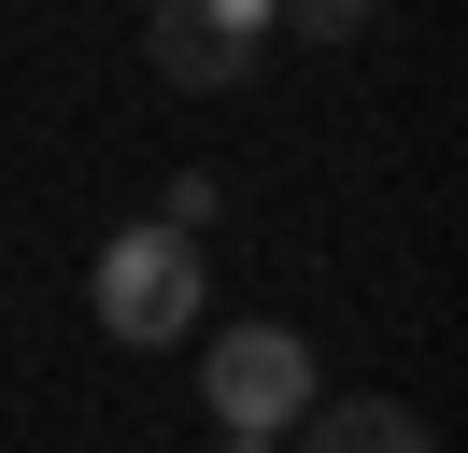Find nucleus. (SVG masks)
<instances>
[{"label":"nucleus","instance_id":"f03ea898","mask_svg":"<svg viewBox=\"0 0 468 453\" xmlns=\"http://www.w3.org/2000/svg\"><path fill=\"white\" fill-rule=\"evenodd\" d=\"M199 396H213L228 439H298V411L326 396V368H313L298 326H228V340L199 354Z\"/></svg>","mask_w":468,"mask_h":453},{"label":"nucleus","instance_id":"39448f33","mask_svg":"<svg viewBox=\"0 0 468 453\" xmlns=\"http://www.w3.org/2000/svg\"><path fill=\"white\" fill-rule=\"evenodd\" d=\"M270 15H284L298 43H355V28H369V0H270Z\"/></svg>","mask_w":468,"mask_h":453},{"label":"nucleus","instance_id":"20e7f679","mask_svg":"<svg viewBox=\"0 0 468 453\" xmlns=\"http://www.w3.org/2000/svg\"><path fill=\"white\" fill-rule=\"evenodd\" d=\"M298 439L313 453H426V411H398V396H313Z\"/></svg>","mask_w":468,"mask_h":453},{"label":"nucleus","instance_id":"f257e3e1","mask_svg":"<svg viewBox=\"0 0 468 453\" xmlns=\"http://www.w3.org/2000/svg\"><path fill=\"white\" fill-rule=\"evenodd\" d=\"M199 298H213V269H199V241H185V226H114V241H100V269H86L100 340H143V354L199 326Z\"/></svg>","mask_w":468,"mask_h":453},{"label":"nucleus","instance_id":"423d86ee","mask_svg":"<svg viewBox=\"0 0 468 453\" xmlns=\"http://www.w3.org/2000/svg\"><path fill=\"white\" fill-rule=\"evenodd\" d=\"M228 453H284V439H228Z\"/></svg>","mask_w":468,"mask_h":453},{"label":"nucleus","instance_id":"7ed1b4c3","mask_svg":"<svg viewBox=\"0 0 468 453\" xmlns=\"http://www.w3.org/2000/svg\"><path fill=\"white\" fill-rule=\"evenodd\" d=\"M156 85H185V100H228L241 71H256L270 43V0H156Z\"/></svg>","mask_w":468,"mask_h":453}]
</instances>
